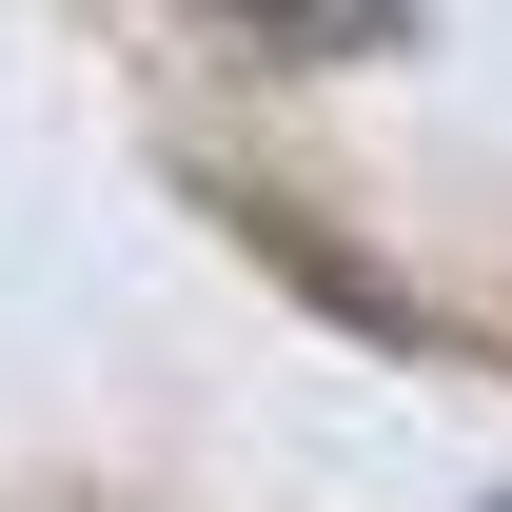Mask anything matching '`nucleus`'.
<instances>
[{
  "label": "nucleus",
  "mask_w": 512,
  "mask_h": 512,
  "mask_svg": "<svg viewBox=\"0 0 512 512\" xmlns=\"http://www.w3.org/2000/svg\"><path fill=\"white\" fill-rule=\"evenodd\" d=\"M256 40H296V60H355V40H394V20H414V0H237Z\"/></svg>",
  "instance_id": "obj_1"
}]
</instances>
